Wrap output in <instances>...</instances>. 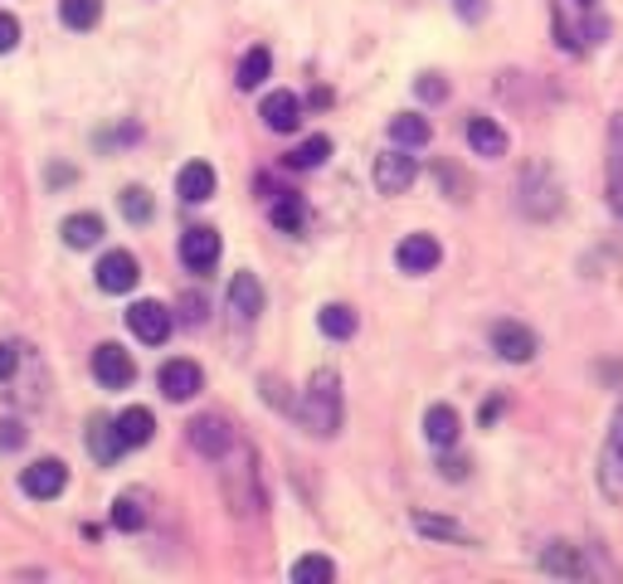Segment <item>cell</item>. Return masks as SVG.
I'll return each instance as SVG.
<instances>
[{"mask_svg": "<svg viewBox=\"0 0 623 584\" xmlns=\"http://www.w3.org/2000/svg\"><path fill=\"white\" fill-rule=\"evenodd\" d=\"M88 453H93V463L98 467H112L122 458V438H118V424L112 419H88Z\"/></svg>", "mask_w": 623, "mask_h": 584, "instance_id": "cell-18", "label": "cell"}, {"mask_svg": "<svg viewBox=\"0 0 623 584\" xmlns=\"http://www.w3.org/2000/svg\"><path fill=\"white\" fill-rule=\"evenodd\" d=\"M317 327H321V337H331V341H351L361 327V317L346 307V302H327V307L317 312Z\"/></svg>", "mask_w": 623, "mask_h": 584, "instance_id": "cell-22", "label": "cell"}, {"mask_svg": "<svg viewBox=\"0 0 623 584\" xmlns=\"http://www.w3.org/2000/svg\"><path fill=\"white\" fill-rule=\"evenodd\" d=\"M93 380H98L102 390H127V385L137 380V361H132L118 341H102V346L93 351Z\"/></svg>", "mask_w": 623, "mask_h": 584, "instance_id": "cell-7", "label": "cell"}, {"mask_svg": "<svg viewBox=\"0 0 623 584\" xmlns=\"http://www.w3.org/2000/svg\"><path fill=\"white\" fill-rule=\"evenodd\" d=\"M118 205H122V215H127V224H151V215H156V200L147 185H127V191L118 195Z\"/></svg>", "mask_w": 623, "mask_h": 584, "instance_id": "cell-28", "label": "cell"}, {"mask_svg": "<svg viewBox=\"0 0 623 584\" xmlns=\"http://www.w3.org/2000/svg\"><path fill=\"white\" fill-rule=\"evenodd\" d=\"M463 434V419L453 404H429V414H424V438H429L433 448H453Z\"/></svg>", "mask_w": 623, "mask_h": 584, "instance_id": "cell-15", "label": "cell"}, {"mask_svg": "<svg viewBox=\"0 0 623 584\" xmlns=\"http://www.w3.org/2000/svg\"><path fill=\"white\" fill-rule=\"evenodd\" d=\"M609 200L623 215V112L614 118V156H609Z\"/></svg>", "mask_w": 623, "mask_h": 584, "instance_id": "cell-31", "label": "cell"}, {"mask_svg": "<svg viewBox=\"0 0 623 584\" xmlns=\"http://www.w3.org/2000/svg\"><path fill=\"white\" fill-rule=\"evenodd\" d=\"M293 584H327V580H337V565H331L327 556H303V560H293Z\"/></svg>", "mask_w": 623, "mask_h": 584, "instance_id": "cell-30", "label": "cell"}, {"mask_svg": "<svg viewBox=\"0 0 623 584\" xmlns=\"http://www.w3.org/2000/svg\"><path fill=\"white\" fill-rule=\"evenodd\" d=\"M579 5H595V0H579Z\"/></svg>", "mask_w": 623, "mask_h": 584, "instance_id": "cell-41", "label": "cell"}, {"mask_svg": "<svg viewBox=\"0 0 623 584\" xmlns=\"http://www.w3.org/2000/svg\"><path fill=\"white\" fill-rule=\"evenodd\" d=\"M15 365H20V351L10 346V341H0V380H10V375H15Z\"/></svg>", "mask_w": 623, "mask_h": 584, "instance_id": "cell-37", "label": "cell"}, {"mask_svg": "<svg viewBox=\"0 0 623 584\" xmlns=\"http://www.w3.org/2000/svg\"><path fill=\"white\" fill-rule=\"evenodd\" d=\"M59 234H64V244H69V248H93V244H102L108 224H102V215L78 210V215H69L64 224H59Z\"/></svg>", "mask_w": 623, "mask_h": 584, "instance_id": "cell-19", "label": "cell"}, {"mask_svg": "<svg viewBox=\"0 0 623 584\" xmlns=\"http://www.w3.org/2000/svg\"><path fill=\"white\" fill-rule=\"evenodd\" d=\"M258 118H264L268 132H297L303 127V98L288 93V88H278V93H268V98L258 102Z\"/></svg>", "mask_w": 623, "mask_h": 584, "instance_id": "cell-12", "label": "cell"}, {"mask_svg": "<svg viewBox=\"0 0 623 584\" xmlns=\"http://www.w3.org/2000/svg\"><path fill=\"white\" fill-rule=\"evenodd\" d=\"M59 20H64V29L88 35V29L102 20V0H59Z\"/></svg>", "mask_w": 623, "mask_h": 584, "instance_id": "cell-26", "label": "cell"}, {"mask_svg": "<svg viewBox=\"0 0 623 584\" xmlns=\"http://www.w3.org/2000/svg\"><path fill=\"white\" fill-rule=\"evenodd\" d=\"M370 175H376V191L380 195H404L414 181H419V161H414L404 146H394V151H380L376 156V171H370Z\"/></svg>", "mask_w": 623, "mask_h": 584, "instance_id": "cell-5", "label": "cell"}, {"mask_svg": "<svg viewBox=\"0 0 623 584\" xmlns=\"http://www.w3.org/2000/svg\"><path fill=\"white\" fill-rule=\"evenodd\" d=\"M127 331L142 341V346H166V337L175 331V317L166 312V302L142 297V302H132L127 307Z\"/></svg>", "mask_w": 623, "mask_h": 584, "instance_id": "cell-3", "label": "cell"}, {"mask_svg": "<svg viewBox=\"0 0 623 584\" xmlns=\"http://www.w3.org/2000/svg\"><path fill=\"white\" fill-rule=\"evenodd\" d=\"M541 570H550V575H565V580H585L589 575V565L570 546H550L541 556Z\"/></svg>", "mask_w": 623, "mask_h": 584, "instance_id": "cell-27", "label": "cell"}, {"mask_svg": "<svg viewBox=\"0 0 623 584\" xmlns=\"http://www.w3.org/2000/svg\"><path fill=\"white\" fill-rule=\"evenodd\" d=\"M414 93H419L424 102H443L449 98V83H443L439 73H419V78H414Z\"/></svg>", "mask_w": 623, "mask_h": 584, "instance_id": "cell-32", "label": "cell"}, {"mask_svg": "<svg viewBox=\"0 0 623 584\" xmlns=\"http://www.w3.org/2000/svg\"><path fill=\"white\" fill-rule=\"evenodd\" d=\"M492 351L512 365H526L541 351V341H536V331L522 327V321H492Z\"/></svg>", "mask_w": 623, "mask_h": 584, "instance_id": "cell-10", "label": "cell"}, {"mask_svg": "<svg viewBox=\"0 0 623 584\" xmlns=\"http://www.w3.org/2000/svg\"><path fill=\"white\" fill-rule=\"evenodd\" d=\"M604 458H614V463L623 467V410H619V419H614V434H609V448H604Z\"/></svg>", "mask_w": 623, "mask_h": 584, "instance_id": "cell-36", "label": "cell"}, {"mask_svg": "<svg viewBox=\"0 0 623 584\" xmlns=\"http://www.w3.org/2000/svg\"><path fill=\"white\" fill-rule=\"evenodd\" d=\"M463 15H467V20L482 15V0H463Z\"/></svg>", "mask_w": 623, "mask_h": 584, "instance_id": "cell-40", "label": "cell"}, {"mask_svg": "<svg viewBox=\"0 0 623 584\" xmlns=\"http://www.w3.org/2000/svg\"><path fill=\"white\" fill-rule=\"evenodd\" d=\"M297 419L317 438H331L341 429V375L337 370H312L303 404H297Z\"/></svg>", "mask_w": 623, "mask_h": 584, "instance_id": "cell-1", "label": "cell"}, {"mask_svg": "<svg viewBox=\"0 0 623 584\" xmlns=\"http://www.w3.org/2000/svg\"><path fill=\"white\" fill-rule=\"evenodd\" d=\"M181 317H185V327H200L205 321V297L200 292H185L181 297Z\"/></svg>", "mask_w": 623, "mask_h": 584, "instance_id": "cell-35", "label": "cell"}, {"mask_svg": "<svg viewBox=\"0 0 623 584\" xmlns=\"http://www.w3.org/2000/svg\"><path fill=\"white\" fill-rule=\"evenodd\" d=\"M443 477H453V483H459V477H467V463H463V458H443Z\"/></svg>", "mask_w": 623, "mask_h": 584, "instance_id": "cell-38", "label": "cell"}, {"mask_svg": "<svg viewBox=\"0 0 623 584\" xmlns=\"http://www.w3.org/2000/svg\"><path fill=\"white\" fill-rule=\"evenodd\" d=\"M497 414H502V400H487V404H482V424H492Z\"/></svg>", "mask_w": 623, "mask_h": 584, "instance_id": "cell-39", "label": "cell"}, {"mask_svg": "<svg viewBox=\"0 0 623 584\" xmlns=\"http://www.w3.org/2000/svg\"><path fill=\"white\" fill-rule=\"evenodd\" d=\"M185 438H191L195 453L215 458V463L234 448V429H230V419H220V414H195V419L185 424Z\"/></svg>", "mask_w": 623, "mask_h": 584, "instance_id": "cell-6", "label": "cell"}, {"mask_svg": "<svg viewBox=\"0 0 623 584\" xmlns=\"http://www.w3.org/2000/svg\"><path fill=\"white\" fill-rule=\"evenodd\" d=\"M230 312L239 321H254L264 312V283L254 273H234L230 278Z\"/></svg>", "mask_w": 623, "mask_h": 584, "instance_id": "cell-17", "label": "cell"}, {"mask_svg": "<svg viewBox=\"0 0 623 584\" xmlns=\"http://www.w3.org/2000/svg\"><path fill=\"white\" fill-rule=\"evenodd\" d=\"M15 45H20V20L10 10H0V54H10Z\"/></svg>", "mask_w": 623, "mask_h": 584, "instance_id": "cell-34", "label": "cell"}, {"mask_svg": "<svg viewBox=\"0 0 623 584\" xmlns=\"http://www.w3.org/2000/svg\"><path fill=\"white\" fill-rule=\"evenodd\" d=\"M112 424H118L122 448H147L151 438H156V414L147 410V404H127V410H122Z\"/></svg>", "mask_w": 623, "mask_h": 584, "instance_id": "cell-14", "label": "cell"}, {"mask_svg": "<svg viewBox=\"0 0 623 584\" xmlns=\"http://www.w3.org/2000/svg\"><path fill=\"white\" fill-rule=\"evenodd\" d=\"M156 390H161L171 404H185V400H195V394L205 390V370L195 361L175 356V361H166L161 370H156Z\"/></svg>", "mask_w": 623, "mask_h": 584, "instance_id": "cell-4", "label": "cell"}, {"mask_svg": "<svg viewBox=\"0 0 623 584\" xmlns=\"http://www.w3.org/2000/svg\"><path fill=\"white\" fill-rule=\"evenodd\" d=\"M467 146H473L482 161H502L506 156V132L492 118H467Z\"/></svg>", "mask_w": 623, "mask_h": 584, "instance_id": "cell-16", "label": "cell"}, {"mask_svg": "<svg viewBox=\"0 0 623 584\" xmlns=\"http://www.w3.org/2000/svg\"><path fill=\"white\" fill-rule=\"evenodd\" d=\"M220 248H224L220 229H210V224H191V229L181 234V264L191 268V273H210V268L220 264Z\"/></svg>", "mask_w": 623, "mask_h": 584, "instance_id": "cell-8", "label": "cell"}, {"mask_svg": "<svg viewBox=\"0 0 623 584\" xmlns=\"http://www.w3.org/2000/svg\"><path fill=\"white\" fill-rule=\"evenodd\" d=\"M64 487H69L64 458H35V463L20 473V492H25L29 502H54V497H64Z\"/></svg>", "mask_w": 623, "mask_h": 584, "instance_id": "cell-2", "label": "cell"}, {"mask_svg": "<svg viewBox=\"0 0 623 584\" xmlns=\"http://www.w3.org/2000/svg\"><path fill=\"white\" fill-rule=\"evenodd\" d=\"M327 156H331V137H321V132H317V137L297 142L293 151L283 156V166H288V171H317V166L327 161Z\"/></svg>", "mask_w": 623, "mask_h": 584, "instance_id": "cell-23", "label": "cell"}, {"mask_svg": "<svg viewBox=\"0 0 623 584\" xmlns=\"http://www.w3.org/2000/svg\"><path fill=\"white\" fill-rule=\"evenodd\" d=\"M268 73H273V54H268L264 45H254L244 59H239V78H234V83H239V93H254L258 83L268 78Z\"/></svg>", "mask_w": 623, "mask_h": 584, "instance_id": "cell-24", "label": "cell"}, {"mask_svg": "<svg viewBox=\"0 0 623 584\" xmlns=\"http://www.w3.org/2000/svg\"><path fill=\"white\" fill-rule=\"evenodd\" d=\"M394 264H400V273H433L443 264V248L433 234H404L394 248Z\"/></svg>", "mask_w": 623, "mask_h": 584, "instance_id": "cell-11", "label": "cell"}, {"mask_svg": "<svg viewBox=\"0 0 623 584\" xmlns=\"http://www.w3.org/2000/svg\"><path fill=\"white\" fill-rule=\"evenodd\" d=\"M25 438H29V429H25L20 419H0V448H5V453L25 448Z\"/></svg>", "mask_w": 623, "mask_h": 584, "instance_id": "cell-33", "label": "cell"}, {"mask_svg": "<svg viewBox=\"0 0 623 584\" xmlns=\"http://www.w3.org/2000/svg\"><path fill=\"white\" fill-rule=\"evenodd\" d=\"M215 185H220V175H215L210 161H185L181 171H175V195H181L185 205H205L215 195Z\"/></svg>", "mask_w": 623, "mask_h": 584, "instance_id": "cell-13", "label": "cell"}, {"mask_svg": "<svg viewBox=\"0 0 623 584\" xmlns=\"http://www.w3.org/2000/svg\"><path fill=\"white\" fill-rule=\"evenodd\" d=\"M268 219H273V229H283V234H303L307 229V200L297 191H278Z\"/></svg>", "mask_w": 623, "mask_h": 584, "instance_id": "cell-20", "label": "cell"}, {"mask_svg": "<svg viewBox=\"0 0 623 584\" xmlns=\"http://www.w3.org/2000/svg\"><path fill=\"white\" fill-rule=\"evenodd\" d=\"M93 278H98L102 292H118L122 297V292H132L142 283V264L127 254V248H108V254L98 258V268H93Z\"/></svg>", "mask_w": 623, "mask_h": 584, "instance_id": "cell-9", "label": "cell"}, {"mask_svg": "<svg viewBox=\"0 0 623 584\" xmlns=\"http://www.w3.org/2000/svg\"><path fill=\"white\" fill-rule=\"evenodd\" d=\"M414 531H424V536H433V540H459V546H467V531L459 526V521H449V516L414 511Z\"/></svg>", "mask_w": 623, "mask_h": 584, "instance_id": "cell-29", "label": "cell"}, {"mask_svg": "<svg viewBox=\"0 0 623 584\" xmlns=\"http://www.w3.org/2000/svg\"><path fill=\"white\" fill-rule=\"evenodd\" d=\"M112 526L118 531L147 526V492H118V502H112Z\"/></svg>", "mask_w": 623, "mask_h": 584, "instance_id": "cell-25", "label": "cell"}, {"mask_svg": "<svg viewBox=\"0 0 623 584\" xmlns=\"http://www.w3.org/2000/svg\"><path fill=\"white\" fill-rule=\"evenodd\" d=\"M433 127L429 118H419V112H400V118H390V142L404 146V151H419V146H429Z\"/></svg>", "mask_w": 623, "mask_h": 584, "instance_id": "cell-21", "label": "cell"}]
</instances>
